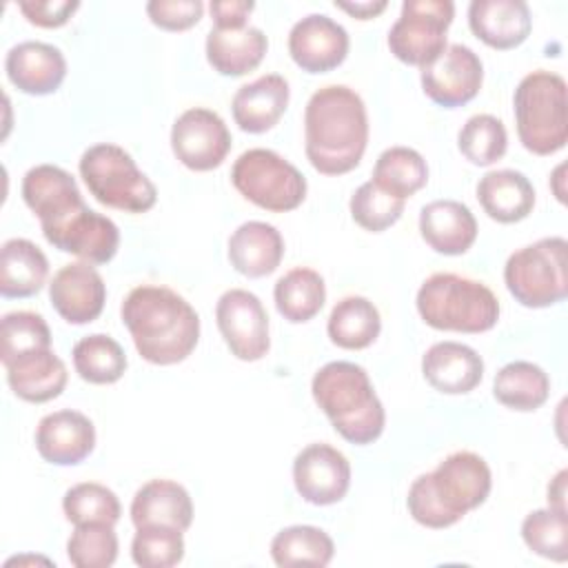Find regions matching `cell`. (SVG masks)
Here are the masks:
<instances>
[{
  "label": "cell",
  "instance_id": "cell-29",
  "mask_svg": "<svg viewBox=\"0 0 568 568\" xmlns=\"http://www.w3.org/2000/svg\"><path fill=\"white\" fill-rule=\"evenodd\" d=\"M204 49L209 64L220 75H244L262 62L268 40L260 27L251 24L240 29L211 27Z\"/></svg>",
  "mask_w": 568,
  "mask_h": 568
},
{
  "label": "cell",
  "instance_id": "cell-4",
  "mask_svg": "<svg viewBox=\"0 0 568 568\" xmlns=\"http://www.w3.org/2000/svg\"><path fill=\"white\" fill-rule=\"evenodd\" d=\"M311 393L346 442L364 446L382 435L386 410L364 366L344 359L328 362L313 375Z\"/></svg>",
  "mask_w": 568,
  "mask_h": 568
},
{
  "label": "cell",
  "instance_id": "cell-42",
  "mask_svg": "<svg viewBox=\"0 0 568 568\" xmlns=\"http://www.w3.org/2000/svg\"><path fill=\"white\" fill-rule=\"evenodd\" d=\"M404 202L406 200L382 191L375 182L368 180L355 189L348 209L355 224H359L364 231L382 233L402 217Z\"/></svg>",
  "mask_w": 568,
  "mask_h": 568
},
{
  "label": "cell",
  "instance_id": "cell-31",
  "mask_svg": "<svg viewBox=\"0 0 568 568\" xmlns=\"http://www.w3.org/2000/svg\"><path fill=\"white\" fill-rule=\"evenodd\" d=\"M326 331L331 342L339 348L362 351L377 339L382 331V317L368 297L346 295L333 306Z\"/></svg>",
  "mask_w": 568,
  "mask_h": 568
},
{
  "label": "cell",
  "instance_id": "cell-5",
  "mask_svg": "<svg viewBox=\"0 0 568 568\" xmlns=\"http://www.w3.org/2000/svg\"><path fill=\"white\" fill-rule=\"evenodd\" d=\"M419 317L437 331L484 333L499 320V300L477 280L457 273H433L415 297Z\"/></svg>",
  "mask_w": 568,
  "mask_h": 568
},
{
  "label": "cell",
  "instance_id": "cell-21",
  "mask_svg": "<svg viewBox=\"0 0 568 568\" xmlns=\"http://www.w3.org/2000/svg\"><path fill=\"white\" fill-rule=\"evenodd\" d=\"M468 27L484 44L506 51L530 36L532 18L524 0H473Z\"/></svg>",
  "mask_w": 568,
  "mask_h": 568
},
{
  "label": "cell",
  "instance_id": "cell-15",
  "mask_svg": "<svg viewBox=\"0 0 568 568\" xmlns=\"http://www.w3.org/2000/svg\"><path fill=\"white\" fill-rule=\"evenodd\" d=\"M293 484L300 497L313 506L337 504L348 493L351 464L331 444H308L293 459Z\"/></svg>",
  "mask_w": 568,
  "mask_h": 568
},
{
  "label": "cell",
  "instance_id": "cell-22",
  "mask_svg": "<svg viewBox=\"0 0 568 568\" xmlns=\"http://www.w3.org/2000/svg\"><path fill=\"white\" fill-rule=\"evenodd\" d=\"M288 98L291 89L284 75H260L235 91L231 100L233 120L246 133H264L280 122L288 106Z\"/></svg>",
  "mask_w": 568,
  "mask_h": 568
},
{
  "label": "cell",
  "instance_id": "cell-23",
  "mask_svg": "<svg viewBox=\"0 0 568 568\" xmlns=\"http://www.w3.org/2000/svg\"><path fill=\"white\" fill-rule=\"evenodd\" d=\"M424 379L439 393L464 395L484 377L481 355L462 342H437L422 357Z\"/></svg>",
  "mask_w": 568,
  "mask_h": 568
},
{
  "label": "cell",
  "instance_id": "cell-35",
  "mask_svg": "<svg viewBox=\"0 0 568 568\" xmlns=\"http://www.w3.org/2000/svg\"><path fill=\"white\" fill-rule=\"evenodd\" d=\"M371 182L382 191L406 200L428 182V166L419 151L410 146H390L379 153Z\"/></svg>",
  "mask_w": 568,
  "mask_h": 568
},
{
  "label": "cell",
  "instance_id": "cell-18",
  "mask_svg": "<svg viewBox=\"0 0 568 568\" xmlns=\"http://www.w3.org/2000/svg\"><path fill=\"white\" fill-rule=\"evenodd\" d=\"M93 446L95 426L80 410H53L38 422L36 448L49 464L75 466L91 455Z\"/></svg>",
  "mask_w": 568,
  "mask_h": 568
},
{
  "label": "cell",
  "instance_id": "cell-34",
  "mask_svg": "<svg viewBox=\"0 0 568 568\" xmlns=\"http://www.w3.org/2000/svg\"><path fill=\"white\" fill-rule=\"evenodd\" d=\"M335 555V544L317 526L295 524L282 528L271 541V557L275 566H328Z\"/></svg>",
  "mask_w": 568,
  "mask_h": 568
},
{
  "label": "cell",
  "instance_id": "cell-26",
  "mask_svg": "<svg viewBox=\"0 0 568 568\" xmlns=\"http://www.w3.org/2000/svg\"><path fill=\"white\" fill-rule=\"evenodd\" d=\"M4 368L13 395L31 404L55 399L69 379L64 362L51 348L24 353L4 364Z\"/></svg>",
  "mask_w": 568,
  "mask_h": 568
},
{
  "label": "cell",
  "instance_id": "cell-39",
  "mask_svg": "<svg viewBox=\"0 0 568 568\" xmlns=\"http://www.w3.org/2000/svg\"><path fill=\"white\" fill-rule=\"evenodd\" d=\"M524 544L539 557L550 561L568 559V517L555 508H539L521 521Z\"/></svg>",
  "mask_w": 568,
  "mask_h": 568
},
{
  "label": "cell",
  "instance_id": "cell-27",
  "mask_svg": "<svg viewBox=\"0 0 568 568\" xmlns=\"http://www.w3.org/2000/svg\"><path fill=\"white\" fill-rule=\"evenodd\" d=\"M284 257L282 233L260 220H248L240 224L229 237V262L246 277L271 275Z\"/></svg>",
  "mask_w": 568,
  "mask_h": 568
},
{
  "label": "cell",
  "instance_id": "cell-45",
  "mask_svg": "<svg viewBox=\"0 0 568 568\" xmlns=\"http://www.w3.org/2000/svg\"><path fill=\"white\" fill-rule=\"evenodd\" d=\"M78 7H80L78 0H20L18 2V9L22 11V16L31 24L44 27V29L62 27L78 11Z\"/></svg>",
  "mask_w": 568,
  "mask_h": 568
},
{
  "label": "cell",
  "instance_id": "cell-16",
  "mask_svg": "<svg viewBox=\"0 0 568 568\" xmlns=\"http://www.w3.org/2000/svg\"><path fill=\"white\" fill-rule=\"evenodd\" d=\"M348 31L326 13H308L288 31V53L306 73H326L348 53Z\"/></svg>",
  "mask_w": 568,
  "mask_h": 568
},
{
  "label": "cell",
  "instance_id": "cell-43",
  "mask_svg": "<svg viewBox=\"0 0 568 568\" xmlns=\"http://www.w3.org/2000/svg\"><path fill=\"white\" fill-rule=\"evenodd\" d=\"M131 541V557L142 568H171L184 557L182 530L171 526H142L135 528Z\"/></svg>",
  "mask_w": 568,
  "mask_h": 568
},
{
  "label": "cell",
  "instance_id": "cell-41",
  "mask_svg": "<svg viewBox=\"0 0 568 568\" xmlns=\"http://www.w3.org/2000/svg\"><path fill=\"white\" fill-rule=\"evenodd\" d=\"M67 557L75 568H109L118 559V535L111 524H80L67 541Z\"/></svg>",
  "mask_w": 568,
  "mask_h": 568
},
{
  "label": "cell",
  "instance_id": "cell-9",
  "mask_svg": "<svg viewBox=\"0 0 568 568\" xmlns=\"http://www.w3.org/2000/svg\"><path fill=\"white\" fill-rule=\"evenodd\" d=\"M231 182L242 197L260 209L286 213L306 197V178L302 171L271 149H248L231 166Z\"/></svg>",
  "mask_w": 568,
  "mask_h": 568
},
{
  "label": "cell",
  "instance_id": "cell-20",
  "mask_svg": "<svg viewBox=\"0 0 568 568\" xmlns=\"http://www.w3.org/2000/svg\"><path fill=\"white\" fill-rule=\"evenodd\" d=\"M4 71L13 87L29 95L55 93L67 75L62 51L49 42L24 40L13 44L4 58Z\"/></svg>",
  "mask_w": 568,
  "mask_h": 568
},
{
  "label": "cell",
  "instance_id": "cell-2",
  "mask_svg": "<svg viewBox=\"0 0 568 568\" xmlns=\"http://www.w3.org/2000/svg\"><path fill=\"white\" fill-rule=\"evenodd\" d=\"M120 315L138 353L151 364L169 366L184 362L197 346L200 317L169 286L140 284L131 288Z\"/></svg>",
  "mask_w": 568,
  "mask_h": 568
},
{
  "label": "cell",
  "instance_id": "cell-33",
  "mask_svg": "<svg viewBox=\"0 0 568 568\" xmlns=\"http://www.w3.org/2000/svg\"><path fill=\"white\" fill-rule=\"evenodd\" d=\"M273 300L277 313L293 322L302 324L313 320L326 302L324 277L308 266H295L286 271L273 288Z\"/></svg>",
  "mask_w": 568,
  "mask_h": 568
},
{
  "label": "cell",
  "instance_id": "cell-11",
  "mask_svg": "<svg viewBox=\"0 0 568 568\" xmlns=\"http://www.w3.org/2000/svg\"><path fill=\"white\" fill-rule=\"evenodd\" d=\"M215 322L231 355L257 362L271 348L268 315L262 300L246 288H229L215 304Z\"/></svg>",
  "mask_w": 568,
  "mask_h": 568
},
{
  "label": "cell",
  "instance_id": "cell-37",
  "mask_svg": "<svg viewBox=\"0 0 568 568\" xmlns=\"http://www.w3.org/2000/svg\"><path fill=\"white\" fill-rule=\"evenodd\" d=\"M457 146L470 164L490 166L504 158L508 149V133L499 118L490 113H477L462 124L457 133Z\"/></svg>",
  "mask_w": 568,
  "mask_h": 568
},
{
  "label": "cell",
  "instance_id": "cell-44",
  "mask_svg": "<svg viewBox=\"0 0 568 568\" xmlns=\"http://www.w3.org/2000/svg\"><path fill=\"white\" fill-rule=\"evenodd\" d=\"M204 13L202 0H151L146 2L149 20L166 31H184L200 22Z\"/></svg>",
  "mask_w": 568,
  "mask_h": 568
},
{
  "label": "cell",
  "instance_id": "cell-28",
  "mask_svg": "<svg viewBox=\"0 0 568 568\" xmlns=\"http://www.w3.org/2000/svg\"><path fill=\"white\" fill-rule=\"evenodd\" d=\"M477 200L490 220L515 224L530 215L535 206V186L521 171L495 169L479 178Z\"/></svg>",
  "mask_w": 568,
  "mask_h": 568
},
{
  "label": "cell",
  "instance_id": "cell-40",
  "mask_svg": "<svg viewBox=\"0 0 568 568\" xmlns=\"http://www.w3.org/2000/svg\"><path fill=\"white\" fill-rule=\"evenodd\" d=\"M0 342V359L2 364H9L24 353L51 348V331L42 315L31 311H11L2 315Z\"/></svg>",
  "mask_w": 568,
  "mask_h": 568
},
{
  "label": "cell",
  "instance_id": "cell-14",
  "mask_svg": "<svg viewBox=\"0 0 568 568\" xmlns=\"http://www.w3.org/2000/svg\"><path fill=\"white\" fill-rule=\"evenodd\" d=\"M22 200L40 220L42 235L60 229L87 204L75 178L55 164H36L22 178Z\"/></svg>",
  "mask_w": 568,
  "mask_h": 568
},
{
  "label": "cell",
  "instance_id": "cell-25",
  "mask_svg": "<svg viewBox=\"0 0 568 568\" xmlns=\"http://www.w3.org/2000/svg\"><path fill=\"white\" fill-rule=\"evenodd\" d=\"M131 521L135 528L171 526L184 532L193 521L191 495L173 479H149L131 499Z\"/></svg>",
  "mask_w": 568,
  "mask_h": 568
},
{
  "label": "cell",
  "instance_id": "cell-38",
  "mask_svg": "<svg viewBox=\"0 0 568 568\" xmlns=\"http://www.w3.org/2000/svg\"><path fill=\"white\" fill-rule=\"evenodd\" d=\"M64 517L73 524H111L122 515L118 495L98 481H80L71 486L62 497Z\"/></svg>",
  "mask_w": 568,
  "mask_h": 568
},
{
  "label": "cell",
  "instance_id": "cell-36",
  "mask_svg": "<svg viewBox=\"0 0 568 568\" xmlns=\"http://www.w3.org/2000/svg\"><path fill=\"white\" fill-rule=\"evenodd\" d=\"M75 373L89 384H113L126 371L124 348L104 333H93L73 346Z\"/></svg>",
  "mask_w": 568,
  "mask_h": 568
},
{
  "label": "cell",
  "instance_id": "cell-8",
  "mask_svg": "<svg viewBox=\"0 0 568 568\" xmlns=\"http://www.w3.org/2000/svg\"><path fill=\"white\" fill-rule=\"evenodd\" d=\"M566 248L568 242L552 235L510 253L504 266V282L521 306L546 308L566 297Z\"/></svg>",
  "mask_w": 568,
  "mask_h": 568
},
{
  "label": "cell",
  "instance_id": "cell-6",
  "mask_svg": "<svg viewBox=\"0 0 568 568\" xmlns=\"http://www.w3.org/2000/svg\"><path fill=\"white\" fill-rule=\"evenodd\" d=\"M517 135L535 155H552L568 140L566 80L546 69L526 73L513 95Z\"/></svg>",
  "mask_w": 568,
  "mask_h": 568
},
{
  "label": "cell",
  "instance_id": "cell-17",
  "mask_svg": "<svg viewBox=\"0 0 568 568\" xmlns=\"http://www.w3.org/2000/svg\"><path fill=\"white\" fill-rule=\"evenodd\" d=\"M49 300L64 322L80 326L98 320L106 302V286L93 264L71 262L49 282Z\"/></svg>",
  "mask_w": 568,
  "mask_h": 568
},
{
  "label": "cell",
  "instance_id": "cell-12",
  "mask_svg": "<svg viewBox=\"0 0 568 568\" xmlns=\"http://www.w3.org/2000/svg\"><path fill=\"white\" fill-rule=\"evenodd\" d=\"M171 149L186 169L213 171L231 151V131L215 111L193 106L175 118L171 129Z\"/></svg>",
  "mask_w": 568,
  "mask_h": 568
},
{
  "label": "cell",
  "instance_id": "cell-47",
  "mask_svg": "<svg viewBox=\"0 0 568 568\" xmlns=\"http://www.w3.org/2000/svg\"><path fill=\"white\" fill-rule=\"evenodd\" d=\"M335 7L351 13L353 18L357 20H368V18H375L379 16L388 2L386 0H359V2H344V0H335Z\"/></svg>",
  "mask_w": 568,
  "mask_h": 568
},
{
  "label": "cell",
  "instance_id": "cell-3",
  "mask_svg": "<svg viewBox=\"0 0 568 568\" xmlns=\"http://www.w3.org/2000/svg\"><path fill=\"white\" fill-rule=\"evenodd\" d=\"M493 475L473 450H455L435 470L413 479L406 497L410 517L426 528H448L490 495Z\"/></svg>",
  "mask_w": 568,
  "mask_h": 568
},
{
  "label": "cell",
  "instance_id": "cell-24",
  "mask_svg": "<svg viewBox=\"0 0 568 568\" xmlns=\"http://www.w3.org/2000/svg\"><path fill=\"white\" fill-rule=\"evenodd\" d=\"M419 233L433 251L462 255L477 240V220L464 202L433 200L419 211Z\"/></svg>",
  "mask_w": 568,
  "mask_h": 568
},
{
  "label": "cell",
  "instance_id": "cell-7",
  "mask_svg": "<svg viewBox=\"0 0 568 568\" xmlns=\"http://www.w3.org/2000/svg\"><path fill=\"white\" fill-rule=\"evenodd\" d=\"M78 169L89 193L109 209L144 213L158 200L155 184L138 169L131 153L118 144L102 142L89 146Z\"/></svg>",
  "mask_w": 568,
  "mask_h": 568
},
{
  "label": "cell",
  "instance_id": "cell-46",
  "mask_svg": "<svg viewBox=\"0 0 568 568\" xmlns=\"http://www.w3.org/2000/svg\"><path fill=\"white\" fill-rule=\"evenodd\" d=\"M213 24L217 29H240L246 27L248 13L255 9L251 0H213L209 4Z\"/></svg>",
  "mask_w": 568,
  "mask_h": 568
},
{
  "label": "cell",
  "instance_id": "cell-10",
  "mask_svg": "<svg viewBox=\"0 0 568 568\" xmlns=\"http://www.w3.org/2000/svg\"><path fill=\"white\" fill-rule=\"evenodd\" d=\"M453 0H404L402 13L388 31V49L404 64L426 67L446 49L453 22Z\"/></svg>",
  "mask_w": 568,
  "mask_h": 568
},
{
  "label": "cell",
  "instance_id": "cell-19",
  "mask_svg": "<svg viewBox=\"0 0 568 568\" xmlns=\"http://www.w3.org/2000/svg\"><path fill=\"white\" fill-rule=\"evenodd\" d=\"M44 240L82 262L106 264L118 253L120 231L111 217L84 206L60 229L47 233Z\"/></svg>",
  "mask_w": 568,
  "mask_h": 568
},
{
  "label": "cell",
  "instance_id": "cell-30",
  "mask_svg": "<svg viewBox=\"0 0 568 568\" xmlns=\"http://www.w3.org/2000/svg\"><path fill=\"white\" fill-rule=\"evenodd\" d=\"M49 275V260L38 244L11 237L0 248V293L2 297H31Z\"/></svg>",
  "mask_w": 568,
  "mask_h": 568
},
{
  "label": "cell",
  "instance_id": "cell-1",
  "mask_svg": "<svg viewBox=\"0 0 568 568\" xmlns=\"http://www.w3.org/2000/svg\"><path fill=\"white\" fill-rule=\"evenodd\" d=\"M368 144V115L362 95L346 84L317 89L304 109V151L315 171H353Z\"/></svg>",
  "mask_w": 568,
  "mask_h": 568
},
{
  "label": "cell",
  "instance_id": "cell-48",
  "mask_svg": "<svg viewBox=\"0 0 568 568\" xmlns=\"http://www.w3.org/2000/svg\"><path fill=\"white\" fill-rule=\"evenodd\" d=\"M566 470H559L548 484V508L566 513Z\"/></svg>",
  "mask_w": 568,
  "mask_h": 568
},
{
  "label": "cell",
  "instance_id": "cell-13",
  "mask_svg": "<svg viewBox=\"0 0 568 568\" xmlns=\"http://www.w3.org/2000/svg\"><path fill=\"white\" fill-rule=\"evenodd\" d=\"M424 93L444 109L470 102L484 82V64L466 44H446V49L426 67H422Z\"/></svg>",
  "mask_w": 568,
  "mask_h": 568
},
{
  "label": "cell",
  "instance_id": "cell-32",
  "mask_svg": "<svg viewBox=\"0 0 568 568\" xmlns=\"http://www.w3.org/2000/svg\"><path fill=\"white\" fill-rule=\"evenodd\" d=\"M550 393L548 373L532 362H508L493 379V395L510 410L530 413L546 404Z\"/></svg>",
  "mask_w": 568,
  "mask_h": 568
}]
</instances>
